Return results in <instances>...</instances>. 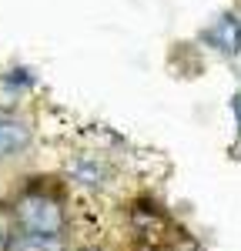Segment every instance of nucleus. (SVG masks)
I'll return each mask as SVG.
<instances>
[{
	"label": "nucleus",
	"instance_id": "nucleus-1",
	"mask_svg": "<svg viewBox=\"0 0 241 251\" xmlns=\"http://www.w3.org/2000/svg\"><path fill=\"white\" fill-rule=\"evenodd\" d=\"M20 214H24V225L37 234L34 241L40 245V238H54L60 225V208L50 201V198H27L20 204Z\"/></svg>",
	"mask_w": 241,
	"mask_h": 251
},
{
	"label": "nucleus",
	"instance_id": "nucleus-2",
	"mask_svg": "<svg viewBox=\"0 0 241 251\" xmlns=\"http://www.w3.org/2000/svg\"><path fill=\"white\" fill-rule=\"evenodd\" d=\"M30 144V124L14 121V117H0V157L20 154Z\"/></svg>",
	"mask_w": 241,
	"mask_h": 251
},
{
	"label": "nucleus",
	"instance_id": "nucleus-3",
	"mask_svg": "<svg viewBox=\"0 0 241 251\" xmlns=\"http://www.w3.org/2000/svg\"><path fill=\"white\" fill-rule=\"evenodd\" d=\"M208 37L215 40L224 54H241V20L231 17V14H221V17L211 24Z\"/></svg>",
	"mask_w": 241,
	"mask_h": 251
},
{
	"label": "nucleus",
	"instance_id": "nucleus-4",
	"mask_svg": "<svg viewBox=\"0 0 241 251\" xmlns=\"http://www.w3.org/2000/svg\"><path fill=\"white\" fill-rule=\"evenodd\" d=\"M71 177L77 181V184H87V188H100L104 181H107V164L97 161V157H74L71 161Z\"/></svg>",
	"mask_w": 241,
	"mask_h": 251
},
{
	"label": "nucleus",
	"instance_id": "nucleus-5",
	"mask_svg": "<svg viewBox=\"0 0 241 251\" xmlns=\"http://www.w3.org/2000/svg\"><path fill=\"white\" fill-rule=\"evenodd\" d=\"M235 111H238V121H241V94H238V104H235Z\"/></svg>",
	"mask_w": 241,
	"mask_h": 251
}]
</instances>
